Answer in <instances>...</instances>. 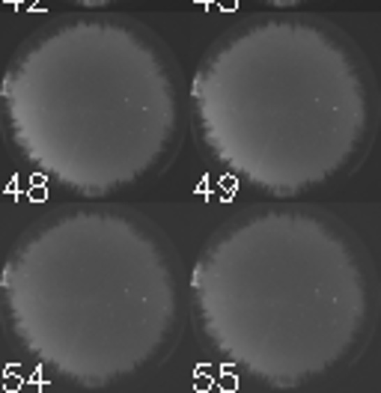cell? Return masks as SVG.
Listing matches in <instances>:
<instances>
[{
  "instance_id": "cell-3",
  "label": "cell",
  "mask_w": 381,
  "mask_h": 393,
  "mask_svg": "<svg viewBox=\"0 0 381 393\" xmlns=\"http://www.w3.org/2000/svg\"><path fill=\"white\" fill-rule=\"evenodd\" d=\"M190 110L211 158L271 197L349 173L375 119L357 48L301 15H262L223 33L190 77Z\"/></svg>"
},
{
  "instance_id": "cell-5",
  "label": "cell",
  "mask_w": 381,
  "mask_h": 393,
  "mask_svg": "<svg viewBox=\"0 0 381 393\" xmlns=\"http://www.w3.org/2000/svg\"><path fill=\"white\" fill-rule=\"evenodd\" d=\"M260 3H268V6H298V3H307V0H260Z\"/></svg>"
},
{
  "instance_id": "cell-6",
  "label": "cell",
  "mask_w": 381,
  "mask_h": 393,
  "mask_svg": "<svg viewBox=\"0 0 381 393\" xmlns=\"http://www.w3.org/2000/svg\"><path fill=\"white\" fill-rule=\"evenodd\" d=\"M69 3H77V6H107V3H117V0H69Z\"/></svg>"
},
{
  "instance_id": "cell-4",
  "label": "cell",
  "mask_w": 381,
  "mask_h": 393,
  "mask_svg": "<svg viewBox=\"0 0 381 393\" xmlns=\"http://www.w3.org/2000/svg\"><path fill=\"white\" fill-rule=\"evenodd\" d=\"M6 138L51 185L107 197L158 173L182 134V89L167 48L140 24L75 15L9 57Z\"/></svg>"
},
{
  "instance_id": "cell-2",
  "label": "cell",
  "mask_w": 381,
  "mask_h": 393,
  "mask_svg": "<svg viewBox=\"0 0 381 393\" xmlns=\"http://www.w3.org/2000/svg\"><path fill=\"white\" fill-rule=\"evenodd\" d=\"M6 331L48 376L114 387L173 349L182 325L179 265L143 218L72 206L15 239L0 274Z\"/></svg>"
},
{
  "instance_id": "cell-1",
  "label": "cell",
  "mask_w": 381,
  "mask_h": 393,
  "mask_svg": "<svg viewBox=\"0 0 381 393\" xmlns=\"http://www.w3.org/2000/svg\"><path fill=\"white\" fill-rule=\"evenodd\" d=\"M190 301L209 349L271 390H301L352 364L375 310L354 235L298 206L221 227L190 268Z\"/></svg>"
}]
</instances>
